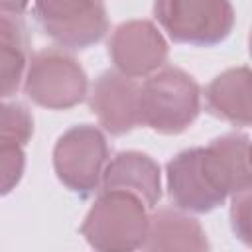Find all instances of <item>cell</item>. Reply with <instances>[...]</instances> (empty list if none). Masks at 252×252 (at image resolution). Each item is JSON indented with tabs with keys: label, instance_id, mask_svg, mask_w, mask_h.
Listing matches in <instances>:
<instances>
[{
	"label": "cell",
	"instance_id": "9",
	"mask_svg": "<svg viewBox=\"0 0 252 252\" xmlns=\"http://www.w3.org/2000/svg\"><path fill=\"white\" fill-rule=\"evenodd\" d=\"M89 108L110 136H124L140 126V85L114 69L102 71L89 94Z\"/></svg>",
	"mask_w": 252,
	"mask_h": 252
},
{
	"label": "cell",
	"instance_id": "4",
	"mask_svg": "<svg viewBox=\"0 0 252 252\" xmlns=\"http://www.w3.org/2000/svg\"><path fill=\"white\" fill-rule=\"evenodd\" d=\"M22 85L26 96L47 110H69L89 94L83 65L63 47H43L32 53Z\"/></svg>",
	"mask_w": 252,
	"mask_h": 252
},
{
	"label": "cell",
	"instance_id": "14",
	"mask_svg": "<svg viewBox=\"0 0 252 252\" xmlns=\"http://www.w3.org/2000/svg\"><path fill=\"white\" fill-rule=\"evenodd\" d=\"M33 114L24 102L0 98V136L18 140L28 146L33 138Z\"/></svg>",
	"mask_w": 252,
	"mask_h": 252
},
{
	"label": "cell",
	"instance_id": "7",
	"mask_svg": "<svg viewBox=\"0 0 252 252\" xmlns=\"http://www.w3.org/2000/svg\"><path fill=\"white\" fill-rule=\"evenodd\" d=\"M33 14L45 35L71 51L96 45L108 32L102 0H33Z\"/></svg>",
	"mask_w": 252,
	"mask_h": 252
},
{
	"label": "cell",
	"instance_id": "11",
	"mask_svg": "<svg viewBox=\"0 0 252 252\" xmlns=\"http://www.w3.org/2000/svg\"><path fill=\"white\" fill-rule=\"evenodd\" d=\"M144 250L150 252H203L209 250L201 222L177 207H161L150 215Z\"/></svg>",
	"mask_w": 252,
	"mask_h": 252
},
{
	"label": "cell",
	"instance_id": "16",
	"mask_svg": "<svg viewBox=\"0 0 252 252\" xmlns=\"http://www.w3.org/2000/svg\"><path fill=\"white\" fill-rule=\"evenodd\" d=\"M230 199V226L238 240L250 246L252 226H250V189L238 191L228 197Z\"/></svg>",
	"mask_w": 252,
	"mask_h": 252
},
{
	"label": "cell",
	"instance_id": "15",
	"mask_svg": "<svg viewBox=\"0 0 252 252\" xmlns=\"http://www.w3.org/2000/svg\"><path fill=\"white\" fill-rule=\"evenodd\" d=\"M26 171V146L18 140L0 136V197L10 195Z\"/></svg>",
	"mask_w": 252,
	"mask_h": 252
},
{
	"label": "cell",
	"instance_id": "17",
	"mask_svg": "<svg viewBox=\"0 0 252 252\" xmlns=\"http://www.w3.org/2000/svg\"><path fill=\"white\" fill-rule=\"evenodd\" d=\"M32 0H0V12L4 14H24Z\"/></svg>",
	"mask_w": 252,
	"mask_h": 252
},
{
	"label": "cell",
	"instance_id": "1",
	"mask_svg": "<svg viewBox=\"0 0 252 252\" xmlns=\"http://www.w3.org/2000/svg\"><path fill=\"white\" fill-rule=\"evenodd\" d=\"M165 183L173 207L197 215L215 211L252 187L248 134L228 132L175 154L165 165Z\"/></svg>",
	"mask_w": 252,
	"mask_h": 252
},
{
	"label": "cell",
	"instance_id": "3",
	"mask_svg": "<svg viewBox=\"0 0 252 252\" xmlns=\"http://www.w3.org/2000/svg\"><path fill=\"white\" fill-rule=\"evenodd\" d=\"M201 112V87L179 67H161L140 85V124L163 136L185 132Z\"/></svg>",
	"mask_w": 252,
	"mask_h": 252
},
{
	"label": "cell",
	"instance_id": "2",
	"mask_svg": "<svg viewBox=\"0 0 252 252\" xmlns=\"http://www.w3.org/2000/svg\"><path fill=\"white\" fill-rule=\"evenodd\" d=\"M148 220V207L138 195L122 189H100L79 230L94 250L130 252L144 246Z\"/></svg>",
	"mask_w": 252,
	"mask_h": 252
},
{
	"label": "cell",
	"instance_id": "13",
	"mask_svg": "<svg viewBox=\"0 0 252 252\" xmlns=\"http://www.w3.org/2000/svg\"><path fill=\"white\" fill-rule=\"evenodd\" d=\"M30 59V32L20 14L0 12V98L14 96Z\"/></svg>",
	"mask_w": 252,
	"mask_h": 252
},
{
	"label": "cell",
	"instance_id": "12",
	"mask_svg": "<svg viewBox=\"0 0 252 252\" xmlns=\"http://www.w3.org/2000/svg\"><path fill=\"white\" fill-rule=\"evenodd\" d=\"M252 75L248 65L219 73L205 89V108L215 118L232 126L248 128L252 122Z\"/></svg>",
	"mask_w": 252,
	"mask_h": 252
},
{
	"label": "cell",
	"instance_id": "8",
	"mask_svg": "<svg viewBox=\"0 0 252 252\" xmlns=\"http://www.w3.org/2000/svg\"><path fill=\"white\" fill-rule=\"evenodd\" d=\"M108 57L114 71L130 79H146L167 63L169 45L156 22L128 20L110 33Z\"/></svg>",
	"mask_w": 252,
	"mask_h": 252
},
{
	"label": "cell",
	"instance_id": "10",
	"mask_svg": "<svg viewBox=\"0 0 252 252\" xmlns=\"http://www.w3.org/2000/svg\"><path fill=\"white\" fill-rule=\"evenodd\" d=\"M100 189L130 191L138 195L148 209H156L161 199V167L144 152H118L104 165Z\"/></svg>",
	"mask_w": 252,
	"mask_h": 252
},
{
	"label": "cell",
	"instance_id": "6",
	"mask_svg": "<svg viewBox=\"0 0 252 252\" xmlns=\"http://www.w3.org/2000/svg\"><path fill=\"white\" fill-rule=\"evenodd\" d=\"M110 159L104 132L94 124H75L53 146V171L75 195L91 197L100 189L102 171Z\"/></svg>",
	"mask_w": 252,
	"mask_h": 252
},
{
	"label": "cell",
	"instance_id": "5",
	"mask_svg": "<svg viewBox=\"0 0 252 252\" xmlns=\"http://www.w3.org/2000/svg\"><path fill=\"white\" fill-rule=\"evenodd\" d=\"M154 18L173 41L191 47H215L234 28L230 0H154Z\"/></svg>",
	"mask_w": 252,
	"mask_h": 252
}]
</instances>
